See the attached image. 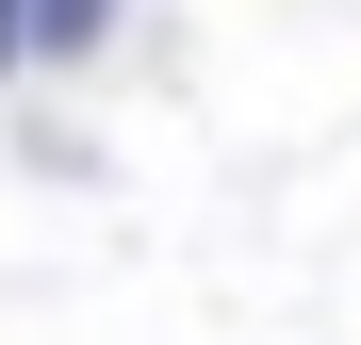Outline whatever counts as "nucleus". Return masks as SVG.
I'll list each match as a JSON object with an SVG mask.
<instances>
[{
	"label": "nucleus",
	"mask_w": 361,
	"mask_h": 345,
	"mask_svg": "<svg viewBox=\"0 0 361 345\" xmlns=\"http://www.w3.org/2000/svg\"><path fill=\"white\" fill-rule=\"evenodd\" d=\"M17 17H33V0H0V99H17Z\"/></svg>",
	"instance_id": "obj_2"
},
{
	"label": "nucleus",
	"mask_w": 361,
	"mask_h": 345,
	"mask_svg": "<svg viewBox=\"0 0 361 345\" xmlns=\"http://www.w3.org/2000/svg\"><path fill=\"white\" fill-rule=\"evenodd\" d=\"M99 49H115V0H33L17 17V83L33 66H99Z\"/></svg>",
	"instance_id": "obj_1"
}]
</instances>
